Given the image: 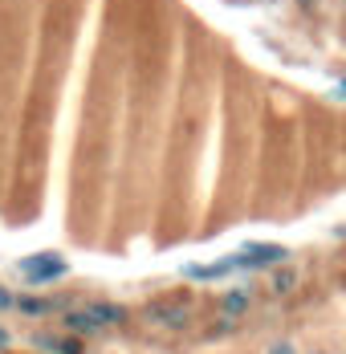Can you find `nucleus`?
<instances>
[{
  "mask_svg": "<svg viewBox=\"0 0 346 354\" xmlns=\"http://www.w3.org/2000/svg\"><path fill=\"white\" fill-rule=\"evenodd\" d=\"M69 273V261L57 257V252H33L21 261V277L29 285H49V281H62Z\"/></svg>",
  "mask_w": 346,
  "mask_h": 354,
  "instance_id": "f257e3e1",
  "label": "nucleus"
},
{
  "mask_svg": "<svg viewBox=\"0 0 346 354\" xmlns=\"http://www.w3.org/2000/svg\"><path fill=\"white\" fill-rule=\"evenodd\" d=\"M237 269H241V252L224 257V261H212V265H183V277L188 281H220V277H228Z\"/></svg>",
  "mask_w": 346,
  "mask_h": 354,
  "instance_id": "f03ea898",
  "label": "nucleus"
},
{
  "mask_svg": "<svg viewBox=\"0 0 346 354\" xmlns=\"http://www.w3.org/2000/svg\"><path fill=\"white\" fill-rule=\"evenodd\" d=\"M289 252L281 245H244L241 248V269H269V265H281Z\"/></svg>",
  "mask_w": 346,
  "mask_h": 354,
  "instance_id": "7ed1b4c3",
  "label": "nucleus"
},
{
  "mask_svg": "<svg viewBox=\"0 0 346 354\" xmlns=\"http://www.w3.org/2000/svg\"><path fill=\"white\" fill-rule=\"evenodd\" d=\"M147 318L159 322V326H172V330H183V326L192 322V310H188L183 301H155V306L147 310Z\"/></svg>",
  "mask_w": 346,
  "mask_h": 354,
  "instance_id": "20e7f679",
  "label": "nucleus"
},
{
  "mask_svg": "<svg viewBox=\"0 0 346 354\" xmlns=\"http://www.w3.org/2000/svg\"><path fill=\"white\" fill-rule=\"evenodd\" d=\"M33 346L49 354H82V338L78 334H33Z\"/></svg>",
  "mask_w": 346,
  "mask_h": 354,
  "instance_id": "39448f33",
  "label": "nucleus"
},
{
  "mask_svg": "<svg viewBox=\"0 0 346 354\" xmlns=\"http://www.w3.org/2000/svg\"><path fill=\"white\" fill-rule=\"evenodd\" d=\"M86 314L98 322V326H118V322H127V310H122V306H110V301H90Z\"/></svg>",
  "mask_w": 346,
  "mask_h": 354,
  "instance_id": "423d86ee",
  "label": "nucleus"
},
{
  "mask_svg": "<svg viewBox=\"0 0 346 354\" xmlns=\"http://www.w3.org/2000/svg\"><path fill=\"white\" fill-rule=\"evenodd\" d=\"M66 330L69 334H78V338H90V334H98V322L90 318L86 310H69L66 314Z\"/></svg>",
  "mask_w": 346,
  "mask_h": 354,
  "instance_id": "0eeeda50",
  "label": "nucleus"
},
{
  "mask_svg": "<svg viewBox=\"0 0 346 354\" xmlns=\"http://www.w3.org/2000/svg\"><path fill=\"white\" fill-rule=\"evenodd\" d=\"M220 310H224L228 318H241L244 310H248V293H244V289H233V293H224V297H220Z\"/></svg>",
  "mask_w": 346,
  "mask_h": 354,
  "instance_id": "6e6552de",
  "label": "nucleus"
},
{
  "mask_svg": "<svg viewBox=\"0 0 346 354\" xmlns=\"http://www.w3.org/2000/svg\"><path fill=\"white\" fill-rule=\"evenodd\" d=\"M21 314H29V318H37V314H49L53 310V301H41V297H21V301H12Z\"/></svg>",
  "mask_w": 346,
  "mask_h": 354,
  "instance_id": "1a4fd4ad",
  "label": "nucleus"
},
{
  "mask_svg": "<svg viewBox=\"0 0 346 354\" xmlns=\"http://www.w3.org/2000/svg\"><path fill=\"white\" fill-rule=\"evenodd\" d=\"M289 285H293V273H281V277H277V293H285Z\"/></svg>",
  "mask_w": 346,
  "mask_h": 354,
  "instance_id": "9d476101",
  "label": "nucleus"
},
{
  "mask_svg": "<svg viewBox=\"0 0 346 354\" xmlns=\"http://www.w3.org/2000/svg\"><path fill=\"white\" fill-rule=\"evenodd\" d=\"M269 354H298L289 342H277V346H269Z\"/></svg>",
  "mask_w": 346,
  "mask_h": 354,
  "instance_id": "9b49d317",
  "label": "nucleus"
},
{
  "mask_svg": "<svg viewBox=\"0 0 346 354\" xmlns=\"http://www.w3.org/2000/svg\"><path fill=\"white\" fill-rule=\"evenodd\" d=\"M0 310H12V293L8 289H0Z\"/></svg>",
  "mask_w": 346,
  "mask_h": 354,
  "instance_id": "f8f14e48",
  "label": "nucleus"
},
{
  "mask_svg": "<svg viewBox=\"0 0 346 354\" xmlns=\"http://www.w3.org/2000/svg\"><path fill=\"white\" fill-rule=\"evenodd\" d=\"M8 342H12V338H8V330L0 326V351H8Z\"/></svg>",
  "mask_w": 346,
  "mask_h": 354,
  "instance_id": "ddd939ff",
  "label": "nucleus"
},
{
  "mask_svg": "<svg viewBox=\"0 0 346 354\" xmlns=\"http://www.w3.org/2000/svg\"><path fill=\"white\" fill-rule=\"evenodd\" d=\"M338 94H343V98H346V82H343V86H338Z\"/></svg>",
  "mask_w": 346,
  "mask_h": 354,
  "instance_id": "4468645a",
  "label": "nucleus"
}]
</instances>
